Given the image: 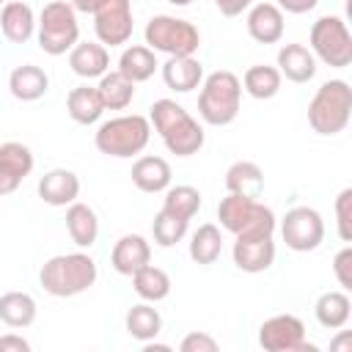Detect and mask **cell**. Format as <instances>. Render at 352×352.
I'll return each instance as SVG.
<instances>
[{
  "instance_id": "1",
  "label": "cell",
  "mask_w": 352,
  "mask_h": 352,
  "mask_svg": "<svg viewBox=\"0 0 352 352\" xmlns=\"http://www.w3.org/2000/svg\"><path fill=\"white\" fill-rule=\"evenodd\" d=\"M148 124L176 157H192L204 146V126L173 99H157L148 110Z\"/></svg>"
},
{
  "instance_id": "2",
  "label": "cell",
  "mask_w": 352,
  "mask_h": 352,
  "mask_svg": "<svg viewBox=\"0 0 352 352\" xmlns=\"http://www.w3.org/2000/svg\"><path fill=\"white\" fill-rule=\"evenodd\" d=\"M96 261L88 253H60L44 261L38 283L52 297H77L96 283Z\"/></svg>"
},
{
  "instance_id": "3",
  "label": "cell",
  "mask_w": 352,
  "mask_h": 352,
  "mask_svg": "<svg viewBox=\"0 0 352 352\" xmlns=\"http://www.w3.org/2000/svg\"><path fill=\"white\" fill-rule=\"evenodd\" d=\"M239 104H242V80L234 72L220 69L201 82L198 116L209 126H228L239 116Z\"/></svg>"
},
{
  "instance_id": "4",
  "label": "cell",
  "mask_w": 352,
  "mask_h": 352,
  "mask_svg": "<svg viewBox=\"0 0 352 352\" xmlns=\"http://www.w3.org/2000/svg\"><path fill=\"white\" fill-rule=\"evenodd\" d=\"M352 118V88L346 80H327L308 102V124L316 135H338Z\"/></svg>"
},
{
  "instance_id": "5",
  "label": "cell",
  "mask_w": 352,
  "mask_h": 352,
  "mask_svg": "<svg viewBox=\"0 0 352 352\" xmlns=\"http://www.w3.org/2000/svg\"><path fill=\"white\" fill-rule=\"evenodd\" d=\"M151 140V124L146 116H116L104 124H99L96 135H94V143L102 154L107 157H118V160H126V157H135L140 154Z\"/></svg>"
},
{
  "instance_id": "6",
  "label": "cell",
  "mask_w": 352,
  "mask_h": 352,
  "mask_svg": "<svg viewBox=\"0 0 352 352\" xmlns=\"http://www.w3.org/2000/svg\"><path fill=\"white\" fill-rule=\"evenodd\" d=\"M36 36H38V47L47 55H63L80 41L77 11L69 6V0L44 3L41 14L36 19Z\"/></svg>"
},
{
  "instance_id": "7",
  "label": "cell",
  "mask_w": 352,
  "mask_h": 352,
  "mask_svg": "<svg viewBox=\"0 0 352 352\" xmlns=\"http://www.w3.org/2000/svg\"><path fill=\"white\" fill-rule=\"evenodd\" d=\"M146 47L154 52L170 55H195L201 47V33L192 22L170 16V14H157L146 22Z\"/></svg>"
},
{
  "instance_id": "8",
  "label": "cell",
  "mask_w": 352,
  "mask_h": 352,
  "mask_svg": "<svg viewBox=\"0 0 352 352\" xmlns=\"http://www.w3.org/2000/svg\"><path fill=\"white\" fill-rule=\"evenodd\" d=\"M308 41H311L308 50L322 63H327L333 69H346L352 63V33L341 16H333V14L319 16L311 25Z\"/></svg>"
},
{
  "instance_id": "9",
  "label": "cell",
  "mask_w": 352,
  "mask_h": 352,
  "mask_svg": "<svg viewBox=\"0 0 352 352\" xmlns=\"http://www.w3.org/2000/svg\"><path fill=\"white\" fill-rule=\"evenodd\" d=\"M217 220H220V228H226L234 236L248 231H275L278 226L275 212L270 206H264L258 198H245L234 192H228L217 204Z\"/></svg>"
},
{
  "instance_id": "10",
  "label": "cell",
  "mask_w": 352,
  "mask_h": 352,
  "mask_svg": "<svg viewBox=\"0 0 352 352\" xmlns=\"http://www.w3.org/2000/svg\"><path fill=\"white\" fill-rule=\"evenodd\" d=\"M280 239L294 253H311L324 239V220L314 206H294L280 220Z\"/></svg>"
},
{
  "instance_id": "11",
  "label": "cell",
  "mask_w": 352,
  "mask_h": 352,
  "mask_svg": "<svg viewBox=\"0 0 352 352\" xmlns=\"http://www.w3.org/2000/svg\"><path fill=\"white\" fill-rule=\"evenodd\" d=\"M258 346L264 352H316L314 344L305 341V324L294 314H278L261 322Z\"/></svg>"
},
{
  "instance_id": "12",
  "label": "cell",
  "mask_w": 352,
  "mask_h": 352,
  "mask_svg": "<svg viewBox=\"0 0 352 352\" xmlns=\"http://www.w3.org/2000/svg\"><path fill=\"white\" fill-rule=\"evenodd\" d=\"M132 0H104L99 11L94 14V30L99 44L104 47H121L132 38Z\"/></svg>"
},
{
  "instance_id": "13",
  "label": "cell",
  "mask_w": 352,
  "mask_h": 352,
  "mask_svg": "<svg viewBox=\"0 0 352 352\" xmlns=\"http://www.w3.org/2000/svg\"><path fill=\"white\" fill-rule=\"evenodd\" d=\"M234 264L242 272H264L275 261V231H248L236 234V242L231 248Z\"/></svg>"
},
{
  "instance_id": "14",
  "label": "cell",
  "mask_w": 352,
  "mask_h": 352,
  "mask_svg": "<svg viewBox=\"0 0 352 352\" xmlns=\"http://www.w3.org/2000/svg\"><path fill=\"white\" fill-rule=\"evenodd\" d=\"M36 160L33 151L19 140L0 143V195H11L30 176Z\"/></svg>"
},
{
  "instance_id": "15",
  "label": "cell",
  "mask_w": 352,
  "mask_h": 352,
  "mask_svg": "<svg viewBox=\"0 0 352 352\" xmlns=\"http://www.w3.org/2000/svg\"><path fill=\"white\" fill-rule=\"evenodd\" d=\"M248 33L258 44H278L283 38V11L275 3H256L248 11Z\"/></svg>"
},
{
  "instance_id": "16",
  "label": "cell",
  "mask_w": 352,
  "mask_h": 352,
  "mask_svg": "<svg viewBox=\"0 0 352 352\" xmlns=\"http://www.w3.org/2000/svg\"><path fill=\"white\" fill-rule=\"evenodd\" d=\"M80 195V179L69 168H52L38 179V198L50 206H69Z\"/></svg>"
},
{
  "instance_id": "17",
  "label": "cell",
  "mask_w": 352,
  "mask_h": 352,
  "mask_svg": "<svg viewBox=\"0 0 352 352\" xmlns=\"http://www.w3.org/2000/svg\"><path fill=\"white\" fill-rule=\"evenodd\" d=\"M151 261V245L146 242V236L140 234H124L110 253V264L118 275H135L140 267H146Z\"/></svg>"
},
{
  "instance_id": "18",
  "label": "cell",
  "mask_w": 352,
  "mask_h": 352,
  "mask_svg": "<svg viewBox=\"0 0 352 352\" xmlns=\"http://www.w3.org/2000/svg\"><path fill=\"white\" fill-rule=\"evenodd\" d=\"M69 66L77 77L94 80V77H102L110 69V52L99 41H77L69 50Z\"/></svg>"
},
{
  "instance_id": "19",
  "label": "cell",
  "mask_w": 352,
  "mask_h": 352,
  "mask_svg": "<svg viewBox=\"0 0 352 352\" xmlns=\"http://www.w3.org/2000/svg\"><path fill=\"white\" fill-rule=\"evenodd\" d=\"M162 82L176 94H190L204 82V66L192 55H170L162 63Z\"/></svg>"
},
{
  "instance_id": "20",
  "label": "cell",
  "mask_w": 352,
  "mask_h": 352,
  "mask_svg": "<svg viewBox=\"0 0 352 352\" xmlns=\"http://www.w3.org/2000/svg\"><path fill=\"white\" fill-rule=\"evenodd\" d=\"M170 165L168 160L157 157V154H146V157H138L135 165H132V184L140 190V192H165L170 187Z\"/></svg>"
},
{
  "instance_id": "21",
  "label": "cell",
  "mask_w": 352,
  "mask_h": 352,
  "mask_svg": "<svg viewBox=\"0 0 352 352\" xmlns=\"http://www.w3.org/2000/svg\"><path fill=\"white\" fill-rule=\"evenodd\" d=\"M275 69L289 82L302 85V82L314 80V74H316V58H314V52L305 44H283L278 50V66Z\"/></svg>"
},
{
  "instance_id": "22",
  "label": "cell",
  "mask_w": 352,
  "mask_h": 352,
  "mask_svg": "<svg viewBox=\"0 0 352 352\" xmlns=\"http://www.w3.org/2000/svg\"><path fill=\"white\" fill-rule=\"evenodd\" d=\"M0 30L11 44H25L36 33V14L25 0H8L0 11Z\"/></svg>"
},
{
  "instance_id": "23",
  "label": "cell",
  "mask_w": 352,
  "mask_h": 352,
  "mask_svg": "<svg viewBox=\"0 0 352 352\" xmlns=\"http://www.w3.org/2000/svg\"><path fill=\"white\" fill-rule=\"evenodd\" d=\"M8 91L19 102H36L50 91V77L36 63H22L8 77Z\"/></svg>"
},
{
  "instance_id": "24",
  "label": "cell",
  "mask_w": 352,
  "mask_h": 352,
  "mask_svg": "<svg viewBox=\"0 0 352 352\" xmlns=\"http://www.w3.org/2000/svg\"><path fill=\"white\" fill-rule=\"evenodd\" d=\"M314 314H316V322L324 330H341L352 316V300L344 289L324 292V294H319V300L314 305Z\"/></svg>"
},
{
  "instance_id": "25",
  "label": "cell",
  "mask_w": 352,
  "mask_h": 352,
  "mask_svg": "<svg viewBox=\"0 0 352 352\" xmlns=\"http://www.w3.org/2000/svg\"><path fill=\"white\" fill-rule=\"evenodd\" d=\"M226 190L234 195H245V198H261L264 170L250 160H239L226 170Z\"/></svg>"
},
{
  "instance_id": "26",
  "label": "cell",
  "mask_w": 352,
  "mask_h": 352,
  "mask_svg": "<svg viewBox=\"0 0 352 352\" xmlns=\"http://www.w3.org/2000/svg\"><path fill=\"white\" fill-rule=\"evenodd\" d=\"M66 231L77 248H91L99 236V217L88 204H69L66 209Z\"/></svg>"
},
{
  "instance_id": "27",
  "label": "cell",
  "mask_w": 352,
  "mask_h": 352,
  "mask_svg": "<svg viewBox=\"0 0 352 352\" xmlns=\"http://www.w3.org/2000/svg\"><path fill=\"white\" fill-rule=\"evenodd\" d=\"M66 110L72 116V121L88 126V124H96L104 113V104H102V96L96 91V85H77L69 91L66 96Z\"/></svg>"
},
{
  "instance_id": "28",
  "label": "cell",
  "mask_w": 352,
  "mask_h": 352,
  "mask_svg": "<svg viewBox=\"0 0 352 352\" xmlns=\"http://www.w3.org/2000/svg\"><path fill=\"white\" fill-rule=\"evenodd\" d=\"M36 300L28 292H6L0 297V322L11 330H22L30 327L36 322Z\"/></svg>"
},
{
  "instance_id": "29",
  "label": "cell",
  "mask_w": 352,
  "mask_h": 352,
  "mask_svg": "<svg viewBox=\"0 0 352 352\" xmlns=\"http://www.w3.org/2000/svg\"><path fill=\"white\" fill-rule=\"evenodd\" d=\"M157 55H154V50H148L146 44H132V47H126L124 52H121V58H118V72L126 77V80H132L135 85L138 82H146L148 77H154V72H157Z\"/></svg>"
},
{
  "instance_id": "30",
  "label": "cell",
  "mask_w": 352,
  "mask_h": 352,
  "mask_svg": "<svg viewBox=\"0 0 352 352\" xmlns=\"http://www.w3.org/2000/svg\"><path fill=\"white\" fill-rule=\"evenodd\" d=\"M124 324H126V333L135 338V341H140V344H146V341H151V338H157L160 333H162V316H160V311L151 305V302H138V305H132L129 311H126V319H124Z\"/></svg>"
},
{
  "instance_id": "31",
  "label": "cell",
  "mask_w": 352,
  "mask_h": 352,
  "mask_svg": "<svg viewBox=\"0 0 352 352\" xmlns=\"http://www.w3.org/2000/svg\"><path fill=\"white\" fill-rule=\"evenodd\" d=\"M99 96H102V104L104 110H126L135 99V82L126 80L118 69L116 72H104L99 77V85H96Z\"/></svg>"
},
{
  "instance_id": "32",
  "label": "cell",
  "mask_w": 352,
  "mask_h": 352,
  "mask_svg": "<svg viewBox=\"0 0 352 352\" xmlns=\"http://www.w3.org/2000/svg\"><path fill=\"white\" fill-rule=\"evenodd\" d=\"M223 253V231L214 223H204L190 236V258L201 267H209Z\"/></svg>"
},
{
  "instance_id": "33",
  "label": "cell",
  "mask_w": 352,
  "mask_h": 352,
  "mask_svg": "<svg viewBox=\"0 0 352 352\" xmlns=\"http://www.w3.org/2000/svg\"><path fill=\"white\" fill-rule=\"evenodd\" d=\"M132 289H135V294H138L140 300H146V302H160V300H165V297L170 294V278H168L165 270H160V267H154V264L148 261L146 267H140V270L132 275Z\"/></svg>"
},
{
  "instance_id": "34",
  "label": "cell",
  "mask_w": 352,
  "mask_h": 352,
  "mask_svg": "<svg viewBox=\"0 0 352 352\" xmlns=\"http://www.w3.org/2000/svg\"><path fill=\"white\" fill-rule=\"evenodd\" d=\"M280 82H283L280 72L275 66H264V63H256V66L245 69V74H242V88L253 99H272V96H278Z\"/></svg>"
},
{
  "instance_id": "35",
  "label": "cell",
  "mask_w": 352,
  "mask_h": 352,
  "mask_svg": "<svg viewBox=\"0 0 352 352\" xmlns=\"http://www.w3.org/2000/svg\"><path fill=\"white\" fill-rule=\"evenodd\" d=\"M165 212L182 217V220H192L201 209V192L190 184H176V187H168L165 190V204H162Z\"/></svg>"
},
{
  "instance_id": "36",
  "label": "cell",
  "mask_w": 352,
  "mask_h": 352,
  "mask_svg": "<svg viewBox=\"0 0 352 352\" xmlns=\"http://www.w3.org/2000/svg\"><path fill=\"white\" fill-rule=\"evenodd\" d=\"M187 226H190V220H182V217H176V214H170V212H165V209H160L157 217H154V223H151L154 242H157L160 248H173L176 242L184 239Z\"/></svg>"
},
{
  "instance_id": "37",
  "label": "cell",
  "mask_w": 352,
  "mask_h": 352,
  "mask_svg": "<svg viewBox=\"0 0 352 352\" xmlns=\"http://www.w3.org/2000/svg\"><path fill=\"white\" fill-rule=\"evenodd\" d=\"M336 228L341 242H352V187H344L336 198Z\"/></svg>"
},
{
  "instance_id": "38",
  "label": "cell",
  "mask_w": 352,
  "mask_h": 352,
  "mask_svg": "<svg viewBox=\"0 0 352 352\" xmlns=\"http://www.w3.org/2000/svg\"><path fill=\"white\" fill-rule=\"evenodd\" d=\"M333 275H336V280H338V286H341L344 292L352 289V248H349V245H344V248L333 256Z\"/></svg>"
},
{
  "instance_id": "39",
  "label": "cell",
  "mask_w": 352,
  "mask_h": 352,
  "mask_svg": "<svg viewBox=\"0 0 352 352\" xmlns=\"http://www.w3.org/2000/svg\"><path fill=\"white\" fill-rule=\"evenodd\" d=\"M179 349H182V352H217V341H214L212 336L195 330V333H187V336L182 338Z\"/></svg>"
},
{
  "instance_id": "40",
  "label": "cell",
  "mask_w": 352,
  "mask_h": 352,
  "mask_svg": "<svg viewBox=\"0 0 352 352\" xmlns=\"http://www.w3.org/2000/svg\"><path fill=\"white\" fill-rule=\"evenodd\" d=\"M217 6V11L223 16H239L242 11H248L253 6V0H212Z\"/></svg>"
},
{
  "instance_id": "41",
  "label": "cell",
  "mask_w": 352,
  "mask_h": 352,
  "mask_svg": "<svg viewBox=\"0 0 352 352\" xmlns=\"http://www.w3.org/2000/svg\"><path fill=\"white\" fill-rule=\"evenodd\" d=\"M0 352H30V344L22 336H0Z\"/></svg>"
},
{
  "instance_id": "42",
  "label": "cell",
  "mask_w": 352,
  "mask_h": 352,
  "mask_svg": "<svg viewBox=\"0 0 352 352\" xmlns=\"http://www.w3.org/2000/svg\"><path fill=\"white\" fill-rule=\"evenodd\" d=\"M319 0H278V8L286 14H308L311 8H316Z\"/></svg>"
},
{
  "instance_id": "43",
  "label": "cell",
  "mask_w": 352,
  "mask_h": 352,
  "mask_svg": "<svg viewBox=\"0 0 352 352\" xmlns=\"http://www.w3.org/2000/svg\"><path fill=\"white\" fill-rule=\"evenodd\" d=\"M102 3H104V0H69V6H72L74 11H80V14H96Z\"/></svg>"
},
{
  "instance_id": "44",
  "label": "cell",
  "mask_w": 352,
  "mask_h": 352,
  "mask_svg": "<svg viewBox=\"0 0 352 352\" xmlns=\"http://www.w3.org/2000/svg\"><path fill=\"white\" fill-rule=\"evenodd\" d=\"M330 349L333 352H352V336L349 333H341L336 341H330Z\"/></svg>"
},
{
  "instance_id": "45",
  "label": "cell",
  "mask_w": 352,
  "mask_h": 352,
  "mask_svg": "<svg viewBox=\"0 0 352 352\" xmlns=\"http://www.w3.org/2000/svg\"><path fill=\"white\" fill-rule=\"evenodd\" d=\"M143 352H170V346L168 344H154V338H151V341L143 344Z\"/></svg>"
},
{
  "instance_id": "46",
  "label": "cell",
  "mask_w": 352,
  "mask_h": 352,
  "mask_svg": "<svg viewBox=\"0 0 352 352\" xmlns=\"http://www.w3.org/2000/svg\"><path fill=\"white\" fill-rule=\"evenodd\" d=\"M168 3H170V6H190L192 0H168Z\"/></svg>"
},
{
  "instance_id": "47",
  "label": "cell",
  "mask_w": 352,
  "mask_h": 352,
  "mask_svg": "<svg viewBox=\"0 0 352 352\" xmlns=\"http://www.w3.org/2000/svg\"><path fill=\"white\" fill-rule=\"evenodd\" d=\"M6 3H8V0H0V6H6Z\"/></svg>"
}]
</instances>
